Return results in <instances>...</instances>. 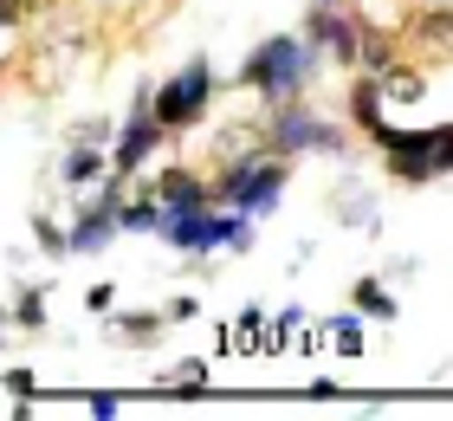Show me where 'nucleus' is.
Segmentation results:
<instances>
[{
    "instance_id": "obj_10",
    "label": "nucleus",
    "mask_w": 453,
    "mask_h": 421,
    "mask_svg": "<svg viewBox=\"0 0 453 421\" xmlns=\"http://www.w3.org/2000/svg\"><path fill=\"white\" fill-rule=\"evenodd\" d=\"M349 299H357V311H363V318H376V324H395V299H388V285L382 279H357V285H349Z\"/></svg>"
},
{
    "instance_id": "obj_8",
    "label": "nucleus",
    "mask_w": 453,
    "mask_h": 421,
    "mask_svg": "<svg viewBox=\"0 0 453 421\" xmlns=\"http://www.w3.org/2000/svg\"><path fill=\"white\" fill-rule=\"evenodd\" d=\"M331 214H337L343 227H369V234H376V195H369L363 182H343V188H337Z\"/></svg>"
},
{
    "instance_id": "obj_11",
    "label": "nucleus",
    "mask_w": 453,
    "mask_h": 421,
    "mask_svg": "<svg viewBox=\"0 0 453 421\" xmlns=\"http://www.w3.org/2000/svg\"><path fill=\"white\" fill-rule=\"evenodd\" d=\"M415 33H421L434 52H447V58H453V13H447V7H427V13H415Z\"/></svg>"
},
{
    "instance_id": "obj_14",
    "label": "nucleus",
    "mask_w": 453,
    "mask_h": 421,
    "mask_svg": "<svg viewBox=\"0 0 453 421\" xmlns=\"http://www.w3.org/2000/svg\"><path fill=\"white\" fill-rule=\"evenodd\" d=\"M162 318H169V311H130V318H117V331H123V337H156Z\"/></svg>"
},
{
    "instance_id": "obj_6",
    "label": "nucleus",
    "mask_w": 453,
    "mask_h": 421,
    "mask_svg": "<svg viewBox=\"0 0 453 421\" xmlns=\"http://www.w3.org/2000/svg\"><path fill=\"white\" fill-rule=\"evenodd\" d=\"M104 168H111L104 143H65V156H58V182H65V188H91V182H104Z\"/></svg>"
},
{
    "instance_id": "obj_2",
    "label": "nucleus",
    "mask_w": 453,
    "mask_h": 421,
    "mask_svg": "<svg viewBox=\"0 0 453 421\" xmlns=\"http://www.w3.org/2000/svg\"><path fill=\"white\" fill-rule=\"evenodd\" d=\"M285 182H292L285 156H279V150H253V156L226 162V175L214 182V201H220V207H240V214H253V221H265V214L279 207Z\"/></svg>"
},
{
    "instance_id": "obj_19",
    "label": "nucleus",
    "mask_w": 453,
    "mask_h": 421,
    "mask_svg": "<svg viewBox=\"0 0 453 421\" xmlns=\"http://www.w3.org/2000/svg\"><path fill=\"white\" fill-rule=\"evenodd\" d=\"M324 7H349V0H324Z\"/></svg>"
},
{
    "instance_id": "obj_16",
    "label": "nucleus",
    "mask_w": 453,
    "mask_h": 421,
    "mask_svg": "<svg viewBox=\"0 0 453 421\" xmlns=\"http://www.w3.org/2000/svg\"><path fill=\"white\" fill-rule=\"evenodd\" d=\"M13 318H19V324H33V331H39V324H46V305H39V292H19V305H13Z\"/></svg>"
},
{
    "instance_id": "obj_15",
    "label": "nucleus",
    "mask_w": 453,
    "mask_h": 421,
    "mask_svg": "<svg viewBox=\"0 0 453 421\" xmlns=\"http://www.w3.org/2000/svg\"><path fill=\"white\" fill-rule=\"evenodd\" d=\"M162 383H208V363H201V356H181V363L162 376Z\"/></svg>"
},
{
    "instance_id": "obj_4",
    "label": "nucleus",
    "mask_w": 453,
    "mask_h": 421,
    "mask_svg": "<svg viewBox=\"0 0 453 421\" xmlns=\"http://www.w3.org/2000/svg\"><path fill=\"white\" fill-rule=\"evenodd\" d=\"M214 104V66L208 58H195V66H181L169 84H156V117L169 123V130H188L201 123V111Z\"/></svg>"
},
{
    "instance_id": "obj_5",
    "label": "nucleus",
    "mask_w": 453,
    "mask_h": 421,
    "mask_svg": "<svg viewBox=\"0 0 453 421\" xmlns=\"http://www.w3.org/2000/svg\"><path fill=\"white\" fill-rule=\"evenodd\" d=\"M162 143H169V123L156 117V91H136V104H130V123L117 130V150H111V168L117 175H136L142 162H150Z\"/></svg>"
},
{
    "instance_id": "obj_9",
    "label": "nucleus",
    "mask_w": 453,
    "mask_h": 421,
    "mask_svg": "<svg viewBox=\"0 0 453 421\" xmlns=\"http://www.w3.org/2000/svg\"><path fill=\"white\" fill-rule=\"evenodd\" d=\"M376 84H382L388 104H421V97H427V72H415V66H388Z\"/></svg>"
},
{
    "instance_id": "obj_1",
    "label": "nucleus",
    "mask_w": 453,
    "mask_h": 421,
    "mask_svg": "<svg viewBox=\"0 0 453 421\" xmlns=\"http://www.w3.org/2000/svg\"><path fill=\"white\" fill-rule=\"evenodd\" d=\"M318 72V46H311V33H273V39H259L253 52H246V66H240V84L246 91H259L265 104H292L304 91V78Z\"/></svg>"
},
{
    "instance_id": "obj_3",
    "label": "nucleus",
    "mask_w": 453,
    "mask_h": 421,
    "mask_svg": "<svg viewBox=\"0 0 453 421\" xmlns=\"http://www.w3.org/2000/svg\"><path fill=\"white\" fill-rule=\"evenodd\" d=\"M273 150L279 156H349V136L337 130V123H324L311 104H273Z\"/></svg>"
},
{
    "instance_id": "obj_7",
    "label": "nucleus",
    "mask_w": 453,
    "mask_h": 421,
    "mask_svg": "<svg viewBox=\"0 0 453 421\" xmlns=\"http://www.w3.org/2000/svg\"><path fill=\"white\" fill-rule=\"evenodd\" d=\"M382 104H388V97H382V84H376V78L363 72V84H357V91H349V117H357V123H363V130L376 136V143L388 136V123H382Z\"/></svg>"
},
{
    "instance_id": "obj_17",
    "label": "nucleus",
    "mask_w": 453,
    "mask_h": 421,
    "mask_svg": "<svg viewBox=\"0 0 453 421\" xmlns=\"http://www.w3.org/2000/svg\"><path fill=\"white\" fill-rule=\"evenodd\" d=\"M111 305H117V285H91V292H85V311H97V318H104Z\"/></svg>"
},
{
    "instance_id": "obj_13",
    "label": "nucleus",
    "mask_w": 453,
    "mask_h": 421,
    "mask_svg": "<svg viewBox=\"0 0 453 421\" xmlns=\"http://www.w3.org/2000/svg\"><path fill=\"white\" fill-rule=\"evenodd\" d=\"M324 331L337 337V350H343V356H363V311H343V318H331Z\"/></svg>"
},
{
    "instance_id": "obj_18",
    "label": "nucleus",
    "mask_w": 453,
    "mask_h": 421,
    "mask_svg": "<svg viewBox=\"0 0 453 421\" xmlns=\"http://www.w3.org/2000/svg\"><path fill=\"white\" fill-rule=\"evenodd\" d=\"M7 389L13 395H33V370H7Z\"/></svg>"
},
{
    "instance_id": "obj_12",
    "label": "nucleus",
    "mask_w": 453,
    "mask_h": 421,
    "mask_svg": "<svg viewBox=\"0 0 453 421\" xmlns=\"http://www.w3.org/2000/svg\"><path fill=\"white\" fill-rule=\"evenodd\" d=\"M33 234H39V253H46V260H65L72 253V227H58L46 214H33Z\"/></svg>"
}]
</instances>
